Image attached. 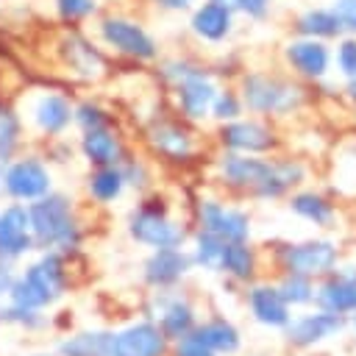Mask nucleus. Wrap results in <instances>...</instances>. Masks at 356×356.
Masks as SVG:
<instances>
[{"label":"nucleus","instance_id":"nucleus-13","mask_svg":"<svg viewBox=\"0 0 356 356\" xmlns=\"http://www.w3.org/2000/svg\"><path fill=\"white\" fill-rule=\"evenodd\" d=\"M100 31H103V39L125 56H134V58H153L156 56L153 39L145 33L142 25H136L131 19H106L100 25Z\"/></svg>","mask_w":356,"mask_h":356},{"label":"nucleus","instance_id":"nucleus-24","mask_svg":"<svg viewBox=\"0 0 356 356\" xmlns=\"http://www.w3.org/2000/svg\"><path fill=\"white\" fill-rule=\"evenodd\" d=\"M192 334L203 345H209L214 353H234L239 348V331L228 320H220V317L217 320H209V323H203L197 328H192Z\"/></svg>","mask_w":356,"mask_h":356},{"label":"nucleus","instance_id":"nucleus-12","mask_svg":"<svg viewBox=\"0 0 356 356\" xmlns=\"http://www.w3.org/2000/svg\"><path fill=\"white\" fill-rule=\"evenodd\" d=\"M314 300L320 309L334 312V314H350L356 312V270L345 267L337 270L314 289Z\"/></svg>","mask_w":356,"mask_h":356},{"label":"nucleus","instance_id":"nucleus-42","mask_svg":"<svg viewBox=\"0 0 356 356\" xmlns=\"http://www.w3.org/2000/svg\"><path fill=\"white\" fill-rule=\"evenodd\" d=\"M11 281H14V278H11V270H8V267L3 264V259H0V295L11 289Z\"/></svg>","mask_w":356,"mask_h":356},{"label":"nucleus","instance_id":"nucleus-43","mask_svg":"<svg viewBox=\"0 0 356 356\" xmlns=\"http://www.w3.org/2000/svg\"><path fill=\"white\" fill-rule=\"evenodd\" d=\"M161 6H167V8H186L192 0H159Z\"/></svg>","mask_w":356,"mask_h":356},{"label":"nucleus","instance_id":"nucleus-23","mask_svg":"<svg viewBox=\"0 0 356 356\" xmlns=\"http://www.w3.org/2000/svg\"><path fill=\"white\" fill-rule=\"evenodd\" d=\"M70 117H72L70 103L61 95H44L33 106V120L47 134H61L70 125Z\"/></svg>","mask_w":356,"mask_h":356},{"label":"nucleus","instance_id":"nucleus-17","mask_svg":"<svg viewBox=\"0 0 356 356\" xmlns=\"http://www.w3.org/2000/svg\"><path fill=\"white\" fill-rule=\"evenodd\" d=\"M248 303H250V312L253 317L261 323V325H275V328H284L289 323V306L286 300L281 298L278 286H253L248 292Z\"/></svg>","mask_w":356,"mask_h":356},{"label":"nucleus","instance_id":"nucleus-38","mask_svg":"<svg viewBox=\"0 0 356 356\" xmlns=\"http://www.w3.org/2000/svg\"><path fill=\"white\" fill-rule=\"evenodd\" d=\"M339 70L348 78H356V39H345L339 44Z\"/></svg>","mask_w":356,"mask_h":356},{"label":"nucleus","instance_id":"nucleus-39","mask_svg":"<svg viewBox=\"0 0 356 356\" xmlns=\"http://www.w3.org/2000/svg\"><path fill=\"white\" fill-rule=\"evenodd\" d=\"M334 11H337L342 28H353L356 31V0H337Z\"/></svg>","mask_w":356,"mask_h":356},{"label":"nucleus","instance_id":"nucleus-32","mask_svg":"<svg viewBox=\"0 0 356 356\" xmlns=\"http://www.w3.org/2000/svg\"><path fill=\"white\" fill-rule=\"evenodd\" d=\"M278 292L286 300V306H300V303H312L314 300V284H312V278L295 275V273H286L284 275V281L278 284Z\"/></svg>","mask_w":356,"mask_h":356},{"label":"nucleus","instance_id":"nucleus-10","mask_svg":"<svg viewBox=\"0 0 356 356\" xmlns=\"http://www.w3.org/2000/svg\"><path fill=\"white\" fill-rule=\"evenodd\" d=\"M273 164L275 161L253 159V153H228L220 161V175L225 184H231L236 189H248L256 195L259 186L273 175Z\"/></svg>","mask_w":356,"mask_h":356},{"label":"nucleus","instance_id":"nucleus-11","mask_svg":"<svg viewBox=\"0 0 356 356\" xmlns=\"http://www.w3.org/2000/svg\"><path fill=\"white\" fill-rule=\"evenodd\" d=\"M342 325H345L342 314H334V312L320 309L317 314H303L298 320H289L284 325V334H286L289 345L309 348V345H317V342L334 337L337 331H342Z\"/></svg>","mask_w":356,"mask_h":356},{"label":"nucleus","instance_id":"nucleus-28","mask_svg":"<svg viewBox=\"0 0 356 356\" xmlns=\"http://www.w3.org/2000/svg\"><path fill=\"white\" fill-rule=\"evenodd\" d=\"M298 31L309 39H317V36H337L342 31V22L337 17V11H328V8H312L306 14H300L298 19Z\"/></svg>","mask_w":356,"mask_h":356},{"label":"nucleus","instance_id":"nucleus-9","mask_svg":"<svg viewBox=\"0 0 356 356\" xmlns=\"http://www.w3.org/2000/svg\"><path fill=\"white\" fill-rule=\"evenodd\" d=\"M167 337L156 323H136L111 337V356H164Z\"/></svg>","mask_w":356,"mask_h":356},{"label":"nucleus","instance_id":"nucleus-4","mask_svg":"<svg viewBox=\"0 0 356 356\" xmlns=\"http://www.w3.org/2000/svg\"><path fill=\"white\" fill-rule=\"evenodd\" d=\"M278 264L295 275L323 278V275L337 270V245L325 242V239L284 245V248H278Z\"/></svg>","mask_w":356,"mask_h":356},{"label":"nucleus","instance_id":"nucleus-37","mask_svg":"<svg viewBox=\"0 0 356 356\" xmlns=\"http://www.w3.org/2000/svg\"><path fill=\"white\" fill-rule=\"evenodd\" d=\"M56 3H58L61 17L67 19H81L95 11V0H56Z\"/></svg>","mask_w":356,"mask_h":356},{"label":"nucleus","instance_id":"nucleus-14","mask_svg":"<svg viewBox=\"0 0 356 356\" xmlns=\"http://www.w3.org/2000/svg\"><path fill=\"white\" fill-rule=\"evenodd\" d=\"M220 139L234 153H267L275 147V134L264 122H256V120L228 122L220 131Z\"/></svg>","mask_w":356,"mask_h":356},{"label":"nucleus","instance_id":"nucleus-15","mask_svg":"<svg viewBox=\"0 0 356 356\" xmlns=\"http://www.w3.org/2000/svg\"><path fill=\"white\" fill-rule=\"evenodd\" d=\"M33 248L28 209L8 206L0 211V259H17Z\"/></svg>","mask_w":356,"mask_h":356},{"label":"nucleus","instance_id":"nucleus-2","mask_svg":"<svg viewBox=\"0 0 356 356\" xmlns=\"http://www.w3.org/2000/svg\"><path fill=\"white\" fill-rule=\"evenodd\" d=\"M64 261L58 253H47L42 256L36 264H31L25 270L22 278L11 281V306L19 309H42L47 303H53L61 292H64Z\"/></svg>","mask_w":356,"mask_h":356},{"label":"nucleus","instance_id":"nucleus-31","mask_svg":"<svg viewBox=\"0 0 356 356\" xmlns=\"http://www.w3.org/2000/svg\"><path fill=\"white\" fill-rule=\"evenodd\" d=\"M222 248H225V242L220 236H214V234L200 228V234L195 236V256H192V261L206 267V270H220Z\"/></svg>","mask_w":356,"mask_h":356},{"label":"nucleus","instance_id":"nucleus-19","mask_svg":"<svg viewBox=\"0 0 356 356\" xmlns=\"http://www.w3.org/2000/svg\"><path fill=\"white\" fill-rule=\"evenodd\" d=\"M286 58L289 64L306 75V78H320L325 75L328 70V47L317 39H300V42H292L286 47Z\"/></svg>","mask_w":356,"mask_h":356},{"label":"nucleus","instance_id":"nucleus-8","mask_svg":"<svg viewBox=\"0 0 356 356\" xmlns=\"http://www.w3.org/2000/svg\"><path fill=\"white\" fill-rule=\"evenodd\" d=\"M3 189L17 200H36L50 192V172L36 159H19L3 175Z\"/></svg>","mask_w":356,"mask_h":356},{"label":"nucleus","instance_id":"nucleus-16","mask_svg":"<svg viewBox=\"0 0 356 356\" xmlns=\"http://www.w3.org/2000/svg\"><path fill=\"white\" fill-rule=\"evenodd\" d=\"M192 267V256L181 248H156V253L145 261V281L153 286H170L181 281Z\"/></svg>","mask_w":356,"mask_h":356},{"label":"nucleus","instance_id":"nucleus-29","mask_svg":"<svg viewBox=\"0 0 356 356\" xmlns=\"http://www.w3.org/2000/svg\"><path fill=\"white\" fill-rule=\"evenodd\" d=\"M122 186H125V178H122V170H120L117 164H114V167H100V170L92 172V178H89V192H92V197L100 200V203H108V200L120 197Z\"/></svg>","mask_w":356,"mask_h":356},{"label":"nucleus","instance_id":"nucleus-45","mask_svg":"<svg viewBox=\"0 0 356 356\" xmlns=\"http://www.w3.org/2000/svg\"><path fill=\"white\" fill-rule=\"evenodd\" d=\"M0 192H3V172H0Z\"/></svg>","mask_w":356,"mask_h":356},{"label":"nucleus","instance_id":"nucleus-34","mask_svg":"<svg viewBox=\"0 0 356 356\" xmlns=\"http://www.w3.org/2000/svg\"><path fill=\"white\" fill-rule=\"evenodd\" d=\"M239 108H242V103L234 92H217V97L211 103V114L217 120H234V117H239Z\"/></svg>","mask_w":356,"mask_h":356},{"label":"nucleus","instance_id":"nucleus-7","mask_svg":"<svg viewBox=\"0 0 356 356\" xmlns=\"http://www.w3.org/2000/svg\"><path fill=\"white\" fill-rule=\"evenodd\" d=\"M197 217L200 228L220 236L222 242H248L250 236V217L242 209H231L217 200H200Z\"/></svg>","mask_w":356,"mask_h":356},{"label":"nucleus","instance_id":"nucleus-40","mask_svg":"<svg viewBox=\"0 0 356 356\" xmlns=\"http://www.w3.org/2000/svg\"><path fill=\"white\" fill-rule=\"evenodd\" d=\"M234 3H236L248 17H256V19L264 17L267 8H270V0H234Z\"/></svg>","mask_w":356,"mask_h":356},{"label":"nucleus","instance_id":"nucleus-1","mask_svg":"<svg viewBox=\"0 0 356 356\" xmlns=\"http://www.w3.org/2000/svg\"><path fill=\"white\" fill-rule=\"evenodd\" d=\"M31 236L36 245L72 250L81 239V228L72 217V206L64 195H42L28 209Z\"/></svg>","mask_w":356,"mask_h":356},{"label":"nucleus","instance_id":"nucleus-26","mask_svg":"<svg viewBox=\"0 0 356 356\" xmlns=\"http://www.w3.org/2000/svg\"><path fill=\"white\" fill-rule=\"evenodd\" d=\"M220 270L228 273L236 281H250L253 273H256V256L248 248V242H225L222 259H220Z\"/></svg>","mask_w":356,"mask_h":356},{"label":"nucleus","instance_id":"nucleus-20","mask_svg":"<svg viewBox=\"0 0 356 356\" xmlns=\"http://www.w3.org/2000/svg\"><path fill=\"white\" fill-rule=\"evenodd\" d=\"M192 28H195L197 36H203L209 42L225 39L228 31H231V8H228V3L211 0V3L200 6L195 11V17H192Z\"/></svg>","mask_w":356,"mask_h":356},{"label":"nucleus","instance_id":"nucleus-25","mask_svg":"<svg viewBox=\"0 0 356 356\" xmlns=\"http://www.w3.org/2000/svg\"><path fill=\"white\" fill-rule=\"evenodd\" d=\"M111 337L106 331H83L58 345L61 356H111Z\"/></svg>","mask_w":356,"mask_h":356},{"label":"nucleus","instance_id":"nucleus-27","mask_svg":"<svg viewBox=\"0 0 356 356\" xmlns=\"http://www.w3.org/2000/svg\"><path fill=\"white\" fill-rule=\"evenodd\" d=\"M289 209H292L295 214H300L303 220L314 222V225H331L334 217H337L334 206H331L323 195H314V192H300V195H295V197L289 200Z\"/></svg>","mask_w":356,"mask_h":356},{"label":"nucleus","instance_id":"nucleus-6","mask_svg":"<svg viewBox=\"0 0 356 356\" xmlns=\"http://www.w3.org/2000/svg\"><path fill=\"white\" fill-rule=\"evenodd\" d=\"M128 231L136 242L150 248H181L186 239V231L164 214V206H150V203H145L131 217Z\"/></svg>","mask_w":356,"mask_h":356},{"label":"nucleus","instance_id":"nucleus-18","mask_svg":"<svg viewBox=\"0 0 356 356\" xmlns=\"http://www.w3.org/2000/svg\"><path fill=\"white\" fill-rule=\"evenodd\" d=\"M147 142H150V147L156 150V153H161L164 159H170V161H184V159H189V153H192V136L184 131V128H178V125H172V122H159V125H153L150 128V134H147Z\"/></svg>","mask_w":356,"mask_h":356},{"label":"nucleus","instance_id":"nucleus-5","mask_svg":"<svg viewBox=\"0 0 356 356\" xmlns=\"http://www.w3.org/2000/svg\"><path fill=\"white\" fill-rule=\"evenodd\" d=\"M167 75L175 78V83H178L181 111L189 120L206 117L211 103H214V97H217V86L211 83V78L203 70H195L189 64H167Z\"/></svg>","mask_w":356,"mask_h":356},{"label":"nucleus","instance_id":"nucleus-3","mask_svg":"<svg viewBox=\"0 0 356 356\" xmlns=\"http://www.w3.org/2000/svg\"><path fill=\"white\" fill-rule=\"evenodd\" d=\"M242 100L248 103L250 111H261V114H286L292 111L303 95L295 83L270 78V75H248L242 83Z\"/></svg>","mask_w":356,"mask_h":356},{"label":"nucleus","instance_id":"nucleus-35","mask_svg":"<svg viewBox=\"0 0 356 356\" xmlns=\"http://www.w3.org/2000/svg\"><path fill=\"white\" fill-rule=\"evenodd\" d=\"M175 356H217L209 345H203L192 331L175 339Z\"/></svg>","mask_w":356,"mask_h":356},{"label":"nucleus","instance_id":"nucleus-33","mask_svg":"<svg viewBox=\"0 0 356 356\" xmlns=\"http://www.w3.org/2000/svg\"><path fill=\"white\" fill-rule=\"evenodd\" d=\"M17 131L19 122L8 108H0V161H6L17 145Z\"/></svg>","mask_w":356,"mask_h":356},{"label":"nucleus","instance_id":"nucleus-21","mask_svg":"<svg viewBox=\"0 0 356 356\" xmlns=\"http://www.w3.org/2000/svg\"><path fill=\"white\" fill-rule=\"evenodd\" d=\"M81 147H83V156H86L92 164H97V167H114V164L122 161V145H120V139H117L111 131H106V128L86 131Z\"/></svg>","mask_w":356,"mask_h":356},{"label":"nucleus","instance_id":"nucleus-36","mask_svg":"<svg viewBox=\"0 0 356 356\" xmlns=\"http://www.w3.org/2000/svg\"><path fill=\"white\" fill-rule=\"evenodd\" d=\"M75 120L81 122V128L83 131H95V128H106V114H103V108L100 106H92V103H83L81 108H78V114H75Z\"/></svg>","mask_w":356,"mask_h":356},{"label":"nucleus","instance_id":"nucleus-41","mask_svg":"<svg viewBox=\"0 0 356 356\" xmlns=\"http://www.w3.org/2000/svg\"><path fill=\"white\" fill-rule=\"evenodd\" d=\"M122 178H125V184H134V186H145V170H142V164H125L122 167Z\"/></svg>","mask_w":356,"mask_h":356},{"label":"nucleus","instance_id":"nucleus-22","mask_svg":"<svg viewBox=\"0 0 356 356\" xmlns=\"http://www.w3.org/2000/svg\"><path fill=\"white\" fill-rule=\"evenodd\" d=\"M159 328L167 339H178L195 328V309L184 298H170L159 306Z\"/></svg>","mask_w":356,"mask_h":356},{"label":"nucleus","instance_id":"nucleus-44","mask_svg":"<svg viewBox=\"0 0 356 356\" xmlns=\"http://www.w3.org/2000/svg\"><path fill=\"white\" fill-rule=\"evenodd\" d=\"M348 95H350V100L356 103V78H350V83H348Z\"/></svg>","mask_w":356,"mask_h":356},{"label":"nucleus","instance_id":"nucleus-46","mask_svg":"<svg viewBox=\"0 0 356 356\" xmlns=\"http://www.w3.org/2000/svg\"><path fill=\"white\" fill-rule=\"evenodd\" d=\"M217 3H234V0H217Z\"/></svg>","mask_w":356,"mask_h":356},{"label":"nucleus","instance_id":"nucleus-47","mask_svg":"<svg viewBox=\"0 0 356 356\" xmlns=\"http://www.w3.org/2000/svg\"><path fill=\"white\" fill-rule=\"evenodd\" d=\"M353 328H356V317H353Z\"/></svg>","mask_w":356,"mask_h":356},{"label":"nucleus","instance_id":"nucleus-30","mask_svg":"<svg viewBox=\"0 0 356 356\" xmlns=\"http://www.w3.org/2000/svg\"><path fill=\"white\" fill-rule=\"evenodd\" d=\"M67 61L72 64L75 72L95 78L103 70V58L97 56V50H92V44H86L83 39H70L67 42Z\"/></svg>","mask_w":356,"mask_h":356}]
</instances>
